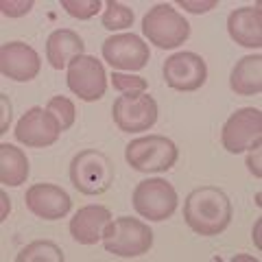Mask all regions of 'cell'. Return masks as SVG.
Listing matches in <instances>:
<instances>
[{
    "label": "cell",
    "mask_w": 262,
    "mask_h": 262,
    "mask_svg": "<svg viewBox=\"0 0 262 262\" xmlns=\"http://www.w3.org/2000/svg\"><path fill=\"white\" fill-rule=\"evenodd\" d=\"M68 88L81 101H98L107 90V75L96 57L79 55L68 66Z\"/></svg>",
    "instance_id": "9c48e42d"
},
{
    "label": "cell",
    "mask_w": 262,
    "mask_h": 262,
    "mask_svg": "<svg viewBox=\"0 0 262 262\" xmlns=\"http://www.w3.org/2000/svg\"><path fill=\"white\" fill-rule=\"evenodd\" d=\"M61 134V127L51 114L44 107H31L20 118L18 127H15V138L18 142L33 146V149H44L57 142Z\"/></svg>",
    "instance_id": "7c38bea8"
},
{
    "label": "cell",
    "mask_w": 262,
    "mask_h": 262,
    "mask_svg": "<svg viewBox=\"0 0 262 262\" xmlns=\"http://www.w3.org/2000/svg\"><path fill=\"white\" fill-rule=\"evenodd\" d=\"M39 55L35 48L22 42H7L0 46V70L7 79L13 81H31L39 72Z\"/></svg>",
    "instance_id": "5bb4252c"
},
{
    "label": "cell",
    "mask_w": 262,
    "mask_h": 262,
    "mask_svg": "<svg viewBox=\"0 0 262 262\" xmlns=\"http://www.w3.org/2000/svg\"><path fill=\"white\" fill-rule=\"evenodd\" d=\"M85 44L75 31L70 29H57L46 39V59L55 70L68 68L75 57L83 55Z\"/></svg>",
    "instance_id": "e0dca14e"
},
{
    "label": "cell",
    "mask_w": 262,
    "mask_h": 262,
    "mask_svg": "<svg viewBox=\"0 0 262 262\" xmlns=\"http://www.w3.org/2000/svg\"><path fill=\"white\" fill-rule=\"evenodd\" d=\"M262 140V112L256 107H243L234 112L223 125L221 142L229 153H243Z\"/></svg>",
    "instance_id": "52a82bcc"
},
{
    "label": "cell",
    "mask_w": 262,
    "mask_h": 262,
    "mask_svg": "<svg viewBox=\"0 0 262 262\" xmlns=\"http://www.w3.org/2000/svg\"><path fill=\"white\" fill-rule=\"evenodd\" d=\"M153 232L149 225L131 216H118L105 227L103 232V247L114 256L120 258H136L151 249Z\"/></svg>",
    "instance_id": "277c9868"
},
{
    "label": "cell",
    "mask_w": 262,
    "mask_h": 262,
    "mask_svg": "<svg viewBox=\"0 0 262 262\" xmlns=\"http://www.w3.org/2000/svg\"><path fill=\"white\" fill-rule=\"evenodd\" d=\"M110 223L112 212L105 206H85L70 221V234L81 245H96L103 241V232Z\"/></svg>",
    "instance_id": "9a60e30c"
},
{
    "label": "cell",
    "mask_w": 262,
    "mask_h": 262,
    "mask_svg": "<svg viewBox=\"0 0 262 262\" xmlns=\"http://www.w3.org/2000/svg\"><path fill=\"white\" fill-rule=\"evenodd\" d=\"M46 112L59 122L61 131H68L72 125H75V118H77V110H75V103L66 96H53L46 105Z\"/></svg>",
    "instance_id": "7402d4cb"
},
{
    "label": "cell",
    "mask_w": 262,
    "mask_h": 262,
    "mask_svg": "<svg viewBox=\"0 0 262 262\" xmlns=\"http://www.w3.org/2000/svg\"><path fill=\"white\" fill-rule=\"evenodd\" d=\"M208 79L206 61L196 53H175L164 61V81L179 92H194Z\"/></svg>",
    "instance_id": "30bf717a"
},
{
    "label": "cell",
    "mask_w": 262,
    "mask_h": 262,
    "mask_svg": "<svg viewBox=\"0 0 262 262\" xmlns=\"http://www.w3.org/2000/svg\"><path fill=\"white\" fill-rule=\"evenodd\" d=\"M142 31L149 42L158 48H177L190 35V24L170 5L162 3L149 9V13L142 18Z\"/></svg>",
    "instance_id": "5b68a950"
},
{
    "label": "cell",
    "mask_w": 262,
    "mask_h": 262,
    "mask_svg": "<svg viewBox=\"0 0 262 262\" xmlns=\"http://www.w3.org/2000/svg\"><path fill=\"white\" fill-rule=\"evenodd\" d=\"M27 208L44 221L63 219L72 208L70 194L55 184H33L27 190Z\"/></svg>",
    "instance_id": "4fadbf2b"
},
{
    "label": "cell",
    "mask_w": 262,
    "mask_h": 262,
    "mask_svg": "<svg viewBox=\"0 0 262 262\" xmlns=\"http://www.w3.org/2000/svg\"><path fill=\"white\" fill-rule=\"evenodd\" d=\"M184 219L192 232L201 236H216L227 229L232 221V201L214 186H201L186 196Z\"/></svg>",
    "instance_id": "6da1fadb"
},
{
    "label": "cell",
    "mask_w": 262,
    "mask_h": 262,
    "mask_svg": "<svg viewBox=\"0 0 262 262\" xmlns=\"http://www.w3.org/2000/svg\"><path fill=\"white\" fill-rule=\"evenodd\" d=\"M114 122L120 131H149L158 120V103L151 94H122L114 101Z\"/></svg>",
    "instance_id": "ba28073f"
},
{
    "label": "cell",
    "mask_w": 262,
    "mask_h": 262,
    "mask_svg": "<svg viewBox=\"0 0 262 262\" xmlns=\"http://www.w3.org/2000/svg\"><path fill=\"white\" fill-rule=\"evenodd\" d=\"M179 5L184 7V9L192 11V13H206L210 9H214L219 5V0H208V3H190V0H179Z\"/></svg>",
    "instance_id": "484cf974"
},
{
    "label": "cell",
    "mask_w": 262,
    "mask_h": 262,
    "mask_svg": "<svg viewBox=\"0 0 262 262\" xmlns=\"http://www.w3.org/2000/svg\"><path fill=\"white\" fill-rule=\"evenodd\" d=\"M134 208L142 219L164 221L177 210V190L166 179H144L134 190Z\"/></svg>",
    "instance_id": "8992f818"
},
{
    "label": "cell",
    "mask_w": 262,
    "mask_h": 262,
    "mask_svg": "<svg viewBox=\"0 0 262 262\" xmlns=\"http://www.w3.org/2000/svg\"><path fill=\"white\" fill-rule=\"evenodd\" d=\"M29 177V160L13 144H0V182L7 186H22Z\"/></svg>",
    "instance_id": "d6986e66"
},
{
    "label": "cell",
    "mask_w": 262,
    "mask_h": 262,
    "mask_svg": "<svg viewBox=\"0 0 262 262\" xmlns=\"http://www.w3.org/2000/svg\"><path fill=\"white\" fill-rule=\"evenodd\" d=\"M112 85H114V90H118L122 94H140L146 90V79L136 77V75H120V72H114Z\"/></svg>",
    "instance_id": "cb8c5ba5"
},
{
    "label": "cell",
    "mask_w": 262,
    "mask_h": 262,
    "mask_svg": "<svg viewBox=\"0 0 262 262\" xmlns=\"http://www.w3.org/2000/svg\"><path fill=\"white\" fill-rule=\"evenodd\" d=\"M15 260L18 262H63V251L51 241H35L27 245Z\"/></svg>",
    "instance_id": "ffe728a7"
},
{
    "label": "cell",
    "mask_w": 262,
    "mask_h": 262,
    "mask_svg": "<svg viewBox=\"0 0 262 262\" xmlns=\"http://www.w3.org/2000/svg\"><path fill=\"white\" fill-rule=\"evenodd\" d=\"M70 182L83 194H103L114 182V164L103 151H79L70 162Z\"/></svg>",
    "instance_id": "3957f363"
},
{
    "label": "cell",
    "mask_w": 262,
    "mask_h": 262,
    "mask_svg": "<svg viewBox=\"0 0 262 262\" xmlns=\"http://www.w3.org/2000/svg\"><path fill=\"white\" fill-rule=\"evenodd\" d=\"M33 9V0H3L0 3V11L9 18H20L27 15Z\"/></svg>",
    "instance_id": "d4e9b609"
},
{
    "label": "cell",
    "mask_w": 262,
    "mask_h": 262,
    "mask_svg": "<svg viewBox=\"0 0 262 262\" xmlns=\"http://www.w3.org/2000/svg\"><path fill=\"white\" fill-rule=\"evenodd\" d=\"M149 46L142 42V37L134 35V33H120V35H112L103 42V59L107 61L112 68L120 70H142L146 61H149Z\"/></svg>",
    "instance_id": "8fae6325"
},
{
    "label": "cell",
    "mask_w": 262,
    "mask_h": 262,
    "mask_svg": "<svg viewBox=\"0 0 262 262\" xmlns=\"http://www.w3.org/2000/svg\"><path fill=\"white\" fill-rule=\"evenodd\" d=\"M61 7L72 15V18L90 20L98 13V9H101V0H61Z\"/></svg>",
    "instance_id": "603a6c76"
},
{
    "label": "cell",
    "mask_w": 262,
    "mask_h": 262,
    "mask_svg": "<svg viewBox=\"0 0 262 262\" xmlns=\"http://www.w3.org/2000/svg\"><path fill=\"white\" fill-rule=\"evenodd\" d=\"M229 85L241 96L260 94V90H262V57L260 55L243 57V59L234 66Z\"/></svg>",
    "instance_id": "ac0fdd59"
},
{
    "label": "cell",
    "mask_w": 262,
    "mask_h": 262,
    "mask_svg": "<svg viewBox=\"0 0 262 262\" xmlns=\"http://www.w3.org/2000/svg\"><path fill=\"white\" fill-rule=\"evenodd\" d=\"M179 151L166 136H144L131 140L125 149V160L138 173H166L175 166Z\"/></svg>",
    "instance_id": "7a4b0ae2"
},
{
    "label": "cell",
    "mask_w": 262,
    "mask_h": 262,
    "mask_svg": "<svg viewBox=\"0 0 262 262\" xmlns=\"http://www.w3.org/2000/svg\"><path fill=\"white\" fill-rule=\"evenodd\" d=\"M227 33L236 44L245 48L262 46V11L260 7H243L229 13Z\"/></svg>",
    "instance_id": "2e32d148"
},
{
    "label": "cell",
    "mask_w": 262,
    "mask_h": 262,
    "mask_svg": "<svg viewBox=\"0 0 262 262\" xmlns=\"http://www.w3.org/2000/svg\"><path fill=\"white\" fill-rule=\"evenodd\" d=\"M103 27L107 31H120V29H127L134 24V11L129 9L127 5H120L116 0H110L107 3V9L103 11Z\"/></svg>",
    "instance_id": "44dd1931"
},
{
    "label": "cell",
    "mask_w": 262,
    "mask_h": 262,
    "mask_svg": "<svg viewBox=\"0 0 262 262\" xmlns=\"http://www.w3.org/2000/svg\"><path fill=\"white\" fill-rule=\"evenodd\" d=\"M0 101H3V107H5V112H3V125H0V134H5L7 125H9V120H11V105H9V101H7L5 94H0Z\"/></svg>",
    "instance_id": "83f0119b"
},
{
    "label": "cell",
    "mask_w": 262,
    "mask_h": 262,
    "mask_svg": "<svg viewBox=\"0 0 262 262\" xmlns=\"http://www.w3.org/2000/svg\"><path fill=\"white\" fill-rule=\"evenodd\" d=\"M247 164H249V170L256 177L262 175V170H260V146H253V153H249V158H247Z\"/></svg>",
    "instance_id": "4316f807"
}]
</instances>
